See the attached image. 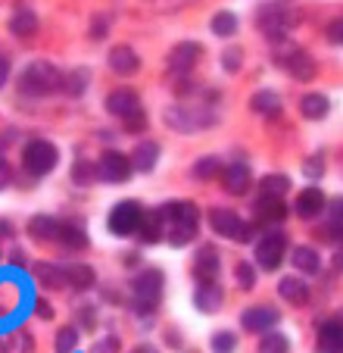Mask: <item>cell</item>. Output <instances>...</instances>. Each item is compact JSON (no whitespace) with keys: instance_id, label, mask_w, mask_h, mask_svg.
Masks as SVG:
<instances>
[{"instance_id":"obj_1","label":"cell","mask_w":343,"mask_h":353,"mask_svg":"<svg viewBox=\"0 0 343 353\" xmlns=\"http://www.w3.org/2000/svg\"><path fill=\"white\" fill-rule=\"evenodd\" d=\"M163 216V225H169L165 238L175 247L187 244L191 238H197V225H200V210L194 207L191 200H178V203H169V207L159 210Z\"/></svg>"},{"instance_id":"obj_2","label":"cell","mask_w":343,"mask_h":353,"mask_svg":"<svg viewBox=\"0 0 343 353\" xmlns=\"http://www.w3.org/2000/svg\"><path fill=\"white\" fill-rule=\"evenodd\" d=\"M60 88H63L60 69L53 66V63H44V60L32 63V66L19 75V91L28 94V97H47V94L60 91Z\"/></svg>"},{"instance_id":"obj_3","label":"cell","mask_w":343,"mask_h":353,"mask_svg":"<svg viewBox=\"0 0 343 353\" xmlns=\"http://www.w3.org/2000/svg\"><path fill=\"white\" fill-rule=\"evenodd\" d=\"M297 22H300L297 10L284 7V3H269V7H262L259 10V16H256L259 32H262L265 38H271V41L287 38V32H291Z\"/></svg>"},{"instance_id":"obj_4","label":"cell","mask_w":343,"mask_h":353,"mask_svg":"<svg viewBox=\"0 0 343 353\" xmlns=\"http://www.w3.org/2000/svg\"><path fill=\"white\" fill-rule=\"evenodd\" d=\"M56 160H60L56 147H53L50 141H44V138H34V141H28V144L22 147V166H25L28 175L53 172V169H56Z\"/></svg>"},{"instance_id":"obj_5","label":"cell","mask_w":343,"mask_h":353,"mask_svg":"<svg viewBox=\"0 0 343 353\" xmlns=\"http://www.w3.org/2000/svg\"><path fill=\"white\" fill-rule=\"evenodd\" d=\"M216 122V113L209 107H169L165 110V125L175 132H200Z\"/></svg>"},{"instance_id":"obj_6","label":"cell","mask_w":343,"mask_h":353,"mask_svg":"<svg viewBox=\"0 0 343 353\" xmlns=\"http://www.w3.org/2000/svg\"><path fill=\"white\" fill-rule=\"evenodd\" d=\"M159 297H163V272L159 269H144L134 279V303H138L141 313H150L159 303Z\"/></svg>"},{"instance_id":"obj_7","label":"cell","mask_w":343,"mask_h":353,"mask_svg":"<svg viewBox=\"0 0 343 353\" xmlns=\"http://www.w3.org/2000/svg\"><path fill=\"white\" fill-rule=\"evenodd\" d=\"M200 57H203V47H200L197 41H181V44L172 47V54H169V63H165V69H169L172 75L185 79V75H191V69L200 63Z\"/></svg>"},{"instance_id":"obj_8","label":"cell","mask_w":343,"mask_h":353,"mask_svg":"<svg viewBox=\"0 0 343 353\" xmlns=\"http://www.w3.org/2000/svg\"><path fill=\"white\" fill-rule=\"evenodd\" d=\"M141 219H144L141 203H134V200H122V203H116V207H112V213H110V232L134 234L141 228Z\"/></svg>"},{"instance_id":"obj_9","label":"cell","mask_w":343,"mask_h":353,"mask_svg":"<svg viewBox=\"0 0 343 353\" xmlns=\"http://www.w3.org/2000/svg\"><path fill=\"white\" fill-rule=\"evenodd\" d=\"M284 250H287V238H284L281 232L265 234V238L256 244V263L265 269V272H275L284 260Z\"/></svg>"},{"instance_id":"obj_10","label":"cell","mask_w":343,"mask_h":353,"mask_svg":"<svg viewBox=\"0 0 343 353\" xmlns=\"http://www.w3.org/2000/svg\"><path fill=\"white\" fill-rule=\"evenodd\" d=\"M97 172L106 181H125L132 175V160L125 154H119V150H106L97 163Z\"/></svg>"},{"instance_id":"obj_11","label":"cell","mask_w":343,"mask_h":353,"mask_svg":"<svg viewBox=\"0 0 343 353\" xmlns=\"http://www.w3.org/2000/svg\"><path fill=\"white\" fill-rule=\"evenodd\" d=\"M240 325H244L247 332L269 334V328L278 325V310H271V307H250V310H244V316H240Z\"/></svg>"},{"instance_id":"obj_12","label":"cell","mask_w":343,"mask_h":353,"mask_svg":"<svg viewBox=\"0 0 343 353\" xmlns=\"http://www.w3.org/2000/svg\"><path fill=\"white\" fill-rule=\"evenodd\" d=\"M315 344H318V353H343V319L340 316L322 322Z\"/></svg>"},{"instance_id":"obj_13","label":"cell","mask_w":343,"mask_h":353,"mask_svg":"<svg viewBox=\"0 0 343 353\" xmlns=\"http://www.w3.org/2000/svg\"><path fill=\"white\" fill-rule=\"evenodd\" d=\"M194 279L200 281V285H209V281L218 279V254L216 247H200L197 250V260H194Z\"/></svg>"},{"instance_id":"obj_14","label":"cell","mask_w":343,"mask_h":353,"mask_svg":"<svg viewBox=\"0 0 343 353\" xmlns=\"http://www.w3.org/2000/svg\"><path fill=\"white\" fill-rule=\"evenodd\" d=\"M284 69H287V72H291L297 81H312V79H315V72H318L315 60H312L306 50H300V47L284 57Z\"/></svg>"},{"instance_id":"obj_15","label":"cell","mask_w":343,"mask_h":353,"mask_svg":"<svg viewBox=\"0 0 343 353\" xmlns=\"http://www.w3.org/2000/svg\"><path fill=\"white\" fill-rule=\"evenodd\" d=\"M106 110H110L112 116L125 119V116H132L134 110H141V100H138V94H134L132 88H116V91L106 97Z\"/></svg>"},{"instance_id":"obj_16","label":"cell","mask_w":343,"mask_h":353,"mask_svg":"<svg viewBox=\"0 0 343 353\" xmlns=\"http://www.w3.org/2000/svg\"><path fill=\"white\" fill-rule=\"evenodd\" d=\"M324 203H328V200H324L322 188H303V191L297 194V203H293V207H297L300 219H312V216H318L324 210Z\"/></svg>"},{"instance_id":"obj_17","label":"cell","mask_w":343,"mask_h":353,"mask_svg":"<svg viewBox=\"0 0 343 353\" xmlns=\"http://www.w3.org/2000/svg\"><path fill=\"white\" fill-rule=\"evenodd\" d=\"M250 181H253V175H250V166H247V163H231V166L222 172V185L228 194H247Z\"/></svg>"},{"instance_id":"obj_18","label":"cell","mask_w":343,"mask_h":353,"mask_svg":"<svg viewBox=\"0 0 343 353\" xmlns=\"http://www.w3.org/2000/svg\"><path fill=\"white\" fill-rule=\"evenodd\" d=\"M209 225H212V232L222 234V238H234V232L240 228V216L228 207H212L209 210Z\"/></svg>"},{"instance_id":"obj_19","label":"cell","mask_w":343,"mask_h":353,"mask_svg":"<svg viewBox=\"0 0 343 353\" xmlns=\"http://www.w3.org/2000/svg\"><path fill=\"white\" fill-rule=\"evenodd\" d=\"M110 69L116 75H134L141 69V57L134 54L132 47H125V44L112 47V50H110Z\"/></svg>"},{"instance_id":"obj_20","label":"cell","mask_w":343,"mask_h":353,"mask_svg":"<svg viewBox=\"0 0 343 353\" xmlns=\"http://www.w3.org/2000/svg\"><path fill=\"white\" fill-rule=\"evenodd\" d=\"M159 160V144L156 141H141L138 147H134L132 154V169H138V172H150L153 166H156Z\"/></svg>"},{"instance_id":"obj_21","label":"cell","mask_w":343,"mask_h":353,"mask_svg":"<svg viewBox=\"0 0 343 353\" xmlns=\"http://www.w3.org/2000/svg\"><path fill=\"white\" fill-rule=\"evenodd\" d=\"M34 279H38L44 288H53V291L69 285V281H66V269L56 266V263H34Z\"/></svg>"},{"instance_id":"obj_22","label":"cell","mask_w":343,"mask_h":353,"mask_svg":"<svg viewBox=\"0 0 343 353\" xmlns=\"http://www.w3.org/2000/svg\"><path fill=\"white\" fill-rule=\"evenodd\" d=\"M194 303H197L200 313H216V310L222 307V288H218V281L200 285L197 294H194Z\"/></svg>"},{"instance_id":"obj_23","label":"cell","mask_w":343,"mask_h":353,"mask_svg":"<svg viewBox=\"0 0 343 353\" xmlns=\"http://www.w3.org/2000/svg\"><path fill=\"white\" fill-rule=\"evenodd\" d=\"M278 291H281V297L287 300V303H293V307H306L309 303V288H306V281L300 279H281V285H278Z\"/></svg>"},{"instance_id":"obj_24","label":"cell","mask_w":343,"mask_h":353,"mask_svg":"<svg viewBox=\"0 0 343 353\" xmlns=\"http://www.w3.org/2000/svg\"><path fill=\"white\" fill-rule=\"evenodd\" d=\"M10 32L16 34V38H32L34 32H38V13H32V10L19 7L13 13V19H10Z\"/></svg>"},{"instance_id":"obj_25","label":"cell","mask_w":343,"mask_h":353,"mask_svg":"<svg viewBox=\"0 0 343 353\" xmlns=\"http://www.w3.org/2000/svg\"><path fill=\"white\" fill-rule=\"evenodd\" d=\"M250 110H253V113H259V116L275 119V116L281 113V97H278L275 91H259V94H253Z\"/></svg>"},{"instance_id":"obj_26","label":"cell","mask_w":343,"mask_h":353,"mask_svg":"<svg viewBox=\"0 0 343 353\" xmlns=\"http://www.w3.org/2000/svg\"><path fill=\"white\" fill-rule=\"evenodd\" d=\"M138 234H141V241H144V244H156V241L163 238L165 225H163V216H159V210H153V213H144Z\"/></svg>"},{"instance_id":"obj_27","label":"cell","mask_w":343,"mask_h":353,"mask_svg":"<svg viewBox=\"0 0 343 353\" xmlns=\"http://www.w3.org/2000/svg\"><path fill=\"white\" fill-rule=\"evenodd\" d=\"M328 110H331V103H328V97L324 94H306L303 100H300V113L306 116V119H324L328 116Z\"/></svg>"},{"instance_id":"obj_28","label":"cell","mask_w":343,"mask_h":353,"mask_svg":"<svg viewBox=\"0 0 343 353\" xmlns=\"http://www.w3.org/2000/svg\"><path fill=\"white\" fill-rule=\"evenodd\" d=\"M56 241H63L69 250H85V247H87L85 228L75 225V222H60V234H56Z\"/></svg>"},{"instance_id":"obj_29","label":"cell","mask_w":343,"mask_h":353,"mask_svg":"<svg viewBox=\"0 0 343 353\" xmlns=\"http://www.w3.org/2000/svg\"><path fill=\"white\" fill-rule=\"evenodd\" d=\"M28 232H32V238H38V241H56L60 222L53 219V216H34V219L28 222Z\"/></svg>"},{"instance_id":"obj_30","label":"cell","mask_w":343,"mask_h":353,"mask_svg":"<svg viewBox=\"0 0 343 353\" xmlns=\"http://www.w3.org/2000/svg\"><path fill=\"white\" fill-rule=\"evenodd\" d=\"M293 266H297L300 272L315 275L318 269H322V260H318L315 247H297V250H293Z\"/></svg>"},{"instance_id":"obj_31","label":"cell","mask_w":343,"mask_h":353,"mask_svg":"<svg viewBox=\"0 0 343 353\" xmlns=\"http://www.w3.org/2000/svg\"><path fill=\"white\" fill-rule=\"evenodd\" d=\"M256 213H259V219H265V222H281L284 216H287V203H284V200L262 197L256 203Z\"/></svg>"},{"instance_id":"obj_32","label":"cell","mask_w":343,"mask_h":353,"mask_svg":"<svg viewBox=\"0 0 343 353\" xmlns=\"http://www.w3.org/2000/svg\"><path fill=\"white\" fill-rule=\"evenodd\" d=\"M94 279H97V275H94V269L85 266V263L66 269V281L72 288H79V291H87V288H94Z\"/></svg>"},{"instance_id":"obj_33","label":"cell","mask_w":343,"mask_h":353,"mask_svg":"<svg viewBox=\"0 0 343 353\" xmlns=\"http://www.w3.org/2000/svg\"><path fill=\"white\" fill-rule=\"evenodd\" d=\"M287 188H291V179L281 172L275 175H265L262 179V197H271V200H284V194H287Z\"/></svg>"},{"instance_id":"obj_34","label":"cell","mask_w":343,"mask_h":353,"mask_svg":"<svg viewBox=\"0 0 343 353\" xmlns=\"http://www.w3.org/2000/svg\"><path fill=\"white\" fill-rule=\"evenodd\" d=\"M222 172H225V166H222V160H218V157H200V160L194 163V175H197V179H203V181L216 179V175H222Z\"/></svg>"},{"instance_id":"obj_35","label":"cell","mask_w":343,"mask_h":353,"mask_svg":"<svg viewBox=\"0 0 343 353\" xmlns=\"http://www.w3.org/2000/svg\"><path fill=\"white\" fill-rule=\"evenodd\" d=\"M287 350H291V341L281 332H269L259 341V353H287Z\"/></svg>"},{"instance_id":"obj_36","label":"cell","mask_w":343,"mask_h":353,"mask_svg":"<svg viewBox=\"0 0 343 353\" xmlns=\"http://www.w3.org/2000/svg\"><path fill=\"white\" fill-rule=\"evenodd\" d=\"M209 28L218 34V38H231V34L238 32V19H234V13H225V10H222V13L212 16V26Z\"/></svg>"},{"instance_id":"obj_37","label":"cell","mask_w":343,"mask_h":353,"mask_svg":"<svg viewBox=\"0 0 343 353\" xmlns=\"http://www.w3.org/2000/svg\"><path fill=\"white\" fill-rule=\"evenodd\" d=\"M85 85H87V72H85V69H75V72L63 75V91H66L69 97H79V94H85Z\"/></svg>"},{"instance_id":"obj_38","label":"cell","mask_w":343,"mask_h":353,"mask_svg":"<svg viewBox=\"0 0 343 353\" xmlns=\"http://www.w3.org/2000/svg\"><path fill=\"white\" fill-rule=\"evenodd\" d=\"M72 179L79 181V185H87V181H94V179H100V172H97V163H91V160H79L72 166Z\"/></svg>"},{"instance_id":"obj_39","label":"cell","mask_w":343,"mask_h":353,"mask_svg":"<svg viewBox=\"0 0 343 353\" xmlns=\"http://www.w3.org/2000/svg\"><path fill=\"white\" fill-rule=\"evenodd\" d=\"M79 344V332L75 328H60L56 332V353H72Z\"/></svg>"},{"instance_id":"obj_40","label":"cell","mask_w":343,"mask_h":353,"mask_svg":"<svg viewBox=\"0 0 343 353\" xmlns=\"http://www.w3.org/2000/svg\"><path fill=\"white\" fill-rule=\"evenodd\" d=\"M234 279H238L240 291H250V288L256 285V272H253L250 263H238V269H234Z\"/></svg>"},{"instance_id":"obj_41","label":"cell","mask_w":343,"mask_h":353,"mask_svg":"<svg viewBox=\"0 0 343 353\" xmlns=\"http://www.w3.org/2000/svg\"><path fill=\"white\" fill-rule=\"evenodd\" d=\"M234 344H238V338H234L231 332H216V338H212V353H231Z\"/></svg>"},{"instance_id":"obj_42","label":"cell","mask_w":343,"mask_h":353,"mask_svg":"<svg viewBox=\"0 0 343 353\" xmlns=\"http://www.w3.org/2000/svg\"><path fill=\"white\" fill-rule=\"evenodd\" d=\"M122 125H125V132L141 134L147 128V113H144V110H134L132 116H125V119H122Z\"/></svg>"},{"instance_id":"obj_43","label":"cell","mask_w":343,"mask_h":353,"mask_svg":"<svg viewBox=\"0 0 343 353\" xmlns=\"http://www.w3.org/2000/svg\"><path fill=\"white\" fill-rule=\"evenodd\" d=\"M222 63H225V72H238L240 63H244L240 47H228V50H225V57H222Z\"/></svg>"},{"instance_id":"obj_44","label":"cell","mask_w":343,"mask_h":353,"mask_svg":"<svg viewBox=\"0 0 343 353\" xmlns=\"http://www.w3.org/2000/svg\"><path fill=\"white\" fill-rule=\"evenodd\" d=\"M0 350H3V353H10V350H13V353H28V350H32V341H28L25 334H13V338L7 341V347H0Z\"/></svg>"},{"instance_id":"obj_45","label":"cell","mask_w":343,"mask_h":353,"mask_svg":"<svg viewBox=\"0 0 343 353\" xmlns=\"http://www.w3.org/2000/svg\"><path fill=\"white\" fill-rule=\"evenodd\" d=\"M197 91H200V85L191 79H178V85H175V94H178V97H194Z\"/></svg>"},{"instance_id":"obj_46","label":"cell","mask_w":343,"mask_h":353,"mask_svg":"<svg viewBox=\"0 0 343 353\" xmlns=\"http://www.w3.org/2000/svg\"><path fill=\"white\" fill-rule=\"evenodd\" d=\"M91 353H119V338H103L91 347Z\"/></svg>"},{"instance_id":"obj_47","label":"cell","mask_w":343,"mask_h":353,"mask_svg":"<svg viewBox=\"0 0 343 353\" xmlns=\"http://www.w3.org/2000/svg\"><path fill=\"white\" fill-rule=\"evenodd\" d=\"M303 172L309 175V179H318V175L324 172V166H322V157H309V160H306V166H303Z\"/></svg>"},{"instance_id":"obj_48","label":"cell","mask_w":343,"mask_h":353,"mask_svg":"<svg viewBox=\"0 0 343 353\" xmlns=\"http://www.w3.org/2000/svg\"><path fill=\"white\" fill-rule=\"evenodd\" d=\"M328 41H334V44H343V16L328 26Z\"/></svg>"},{"instance_id":"obj_49","label":"cell","mask_w":343,"mask_h":353,"mask_svg":"<svg viewBox=\"0 0 343 353\" xmlns=\"http://www.w3.org/2000/svg\"><path fill=\"white\" fill-rule=\"evenodd\" d=\"M231 241H240V244L253 241V225H250V222H240V228L234 232V238H231Z\"/></svg>"},{"instance_id":"obj_50","label":"cell","mask_w":343,"mask_h":353,"mask_svg":"<svg viewBox=\"0 0 343 353\" xmlns=\"http://www.w3.org/2000/svg\"><path fill=\"white\" fill-rule=\"evenodd\" d=\"M7 79H10V57L0 54V88L7 85Z\"/></svg>"},{"instance_id":"obj_51","label":"cell","mask_w":343,"mask_h":353,"mask_svg":"<svg viewBox=\"0 0 343 353\" xmlns=\"http://www.w3.org/2000/svg\"><path fill=\"white\" fill-rule=\"evenodd\" d=\"M10 179H13V172H10V163H7V160H3V157H0V188L7 185V181H10Z\"/></svg>"},{"instance_id":"obj_52","label":"cell","mask_w":343,"mask_h":353,"mask_svg":"<svg viewBox=\"0 0 343 353\" xmlns=\"http://www.w3.org/2000/svg\"><path fill=\"white\" fill-rule=\"evenodd\" d=\"M34 310H38V316L41 319H50V303H47V300H38V303H34Z\"/></svg>"},{"instance_id":"obj_53","label":"cell","mask_w":343,"mask_h":353,"mask_svg":"<svg viewBox=\"0 0 343 353\" xmlns=\"http://www.w3.org/2000/svg\"><path fill=\"white\" fill-rule=\"evenodd\" d=\"M81 325H85V328H94V310H91V307L81 310Z\"/></svg>"},{"instance_id":"obj_54","label":"cell","mask_w":343,"mask_h":353,"mask_svg":"<svg viewBox=\"0 0 343 353\" xmlns=\"http://www.w3.org/2000/svg\"><path fill=\"white\" fill-rule=\"evenodd\" d=\"M334 269L337 272H343V244L337 247V254H334Z\"/></svg>"},{"instance_id":"obj_55","label":"cell","mask_w":343,"mask_h":353,"mask_svg":"<svg viewBox=\"0 0 343 353\" xmlns=\"http://www.w3.org/2000/svg\"><path fill=\"white\" fill-rule=\"evenodd\" d=\"M10 232H13V228H10V222H0V238H7Z\"/></svg>"},{"instance_id":"obj_56","label":"cell","mask_w":343,"mask_h":353,"mask_svg":"<svg viewBox=\"0 0 343 353\" xmlns=\"http://www.w3.org/2000/svg\"><path fill=\"white\" fill-rule=\"evenodd\" d=\"M134 353H153V350H150V347H138V350H134Z\"/></svg>"}]
</instances>
